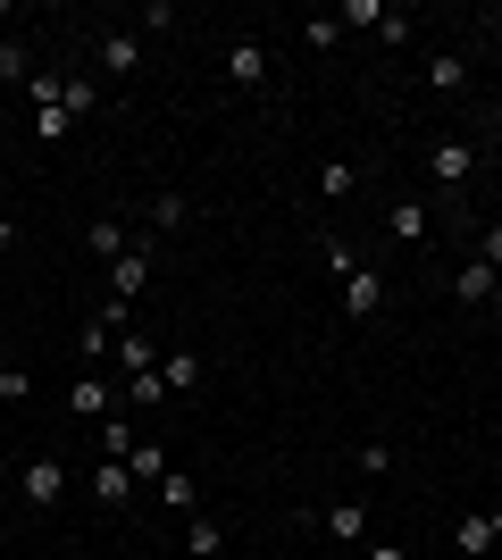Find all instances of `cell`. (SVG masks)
<instances>
[{"label": "cell", "mask_w": 502, "mask_h": 560, "mask_svg": "<svg viewBox=\"0 0 502 560\" xmlns=\"http://www.w3.org/2000/svg\"><path fill=\"white\" fill-rule=\"evenodd\" d=\"M486 527H494V544H502V502H494V511H486Z\"/></svg>", "instance_id": "34"}, {"label": "cell", "mask_w": 502, "mask_h": 560, "mask_svg": "<svg viewBox=\"0 0 502 560\" xmlns=\"http://www.w3.org/2000/svg\"><path fill=\"white\" fill-rule=\"evenodd\" d=\"M176 536H185V560H218L226 552V518L192 511V518H176Z\"/></svg>", "instance_id": "18"}, {"label": "cell", "mask_w": 502, "mask_h": 560, "mask_svg": "<svg viewBox=\"0 0 502 560\" xmlns=\"http://www.w3.org/2000/svg\"><path fill=\"white\" fill-rule=\"evenodd\" d=\"M360 560H410V544H394V536L377 544V536H369V544H360Z\"/></svg>", "instance_id": "32"}, {"label": "cell", "mask_w": 502, "mask_h": 560, "mask_svg": "<svg viewBox=\"0 0 502 560\" xmlns=\"http://www.w3.org/2000/svg\"><path fill=\"white\" fill-rule=\"evenodd\" d=\"M419 93H428V101H460V93H469V50H453V43L419 50Z\"/></svg>", "instance_id": "8"}, {"label": "cell", "mask_w": 502, "mask_h": 560, "mask_svg": "<svg viewBox=\"0 0 502 560\" xmlns=\"http://www.w3.org/2000/svg\"><path fill=\"white\" fill-rule=\"evenodd\" d=\"M135 226H143V234H160V243H167V234H185V226H192V192H176V185H167V192H151Z\"/></svg>", "instance_id": "15"}, {"label": "cell", "mask_w": 502, "mask_h": 560, "mask_svg": "<svg viewBox=\"0 0 502 560\" xmlns=\"http://www.w3.org/2000/svg\"><path fill=\"white\" fill-rule=\"evenodd\" d=\"M385 293H394V284H385V268H369V259H360L352 277L335 284V310H343V318L360 327V318H377V310H385Z\"/></svg>", "instance_id": "10"}, {"label": "cell", "mask_w": 502, "mask_h": 560, "mask_svg": "<svg viewBox=\"0 0 502 560\" xmlns=\"http://www.w3.org/2000/svg\"><path fill=\"white\" fill-rule=\"evenodd\" d=\"M126 468H135V486H160V477H167V468H176V452H167V435H143V444H135V452H126Z\"/></svg>", "instance_id": "21"}, {"label": "cell", "mask_w": 502, "mask_h": 560, "mask_svg": "<svg viewBox=\"0 0 502 560\" xmlns=\"http://www.w3.org/2000/svg\"><path fill=\"white\" fill-rule=\"evenodd\" d=\"M9 486H17L25 511H59V502L75 493V477H68V460H59V452H25V460L9 468Z\"/></svg>", "instance_id": "4"}, {"label": "cell", "mask_w": 502, "mask_h": 560, "mask_svg": "<svg viewBox=\"0 0 502 560\" xmlns=\"http://www.w3.org/2000/svg\"><path fill=\"white\" fill-rule=\"evenodd\" d=\"M84 50H93V75L109 84V101H126V84L151 75V43L135 34V25H109V34H93Z\"/></svg>", "instance_id": "2"}, {"label": "cell", "mask_w": 502, "mask_h": 560, "mask_svg": "<svg viewBox=\"0 0 502 560\" xmlns=\"http://www.w3.org/2000/svg\"><path fill=\"white\" fill-rule=\"evenodd\" d=\"M151 277H160V234H143V226H135V252H126L118 268H109V302H118V310H135V293H143Z\"/></svg>", "instance_id": "6"}, {"label": "cell", "mask_w": 502, "mask_h": 560, "mask_svg": "<svg viewBox=\"0 0 502 560\" xmlns=\"http://www.w3.org/2000/svg\"><path fill=\"white\" fill-rule=\"evenodd\" d=\"M34 75H43V50H34V34H0V93L17 101Z\"/></svg>", "instance_id": "13"}, {"label": "cell", "mask_w": 502, "mask_h": 560, "mask_svg": "<svg viewBox=\"0 0 502 560\" xmlns=\"http://www.w3.org/2000/svg\"><path fill=\"white\" fill-rule=\"evenodd\" d=\"M352 468H360V477H394V444H360Z\"/></svg>", "instance_id": "31"}, {"label": "cell", "mask_w": 502, "mask_h": 560, "mask_svg": "<svg viewBox=\"0 0 502 560\" xmlns=\"http://www.w3.org/2000/svg\"><path fill=\"white\" fill-rule=\"evenodd\" d=\"M377 43H385V50H410V43H419V18H410L402 0H394V18H385V34H377Z\"/></svg>", "instance_id": "29"}, {"label": "cell", "mask_w": 502, "mask_h": 560, "mask_svg": "<svg viewBox=\"0 0 502 560\" xmlns=\"http://www.w3.org/2000/svg\"><path fill=\"white\" fill-rule=\"evenodd\" d=\"M469 234H478V252H469V259H486V268L502 277V218H486V226H469Z\"/></svg>", "instance_id": "30"}, {"label": "cell", "mask_w": 502, "mask_h": 560, "mask_svg": "<svg viewBox=\"0 0 502 560\" xmlns=\"http://www.w3.org/2000/svg\"><path fill=\"white\" fill-rule=\"evenodd\" d=\"M453 302L460 310H502V277L486 268V259H460L453 268Z\"/></svg>", "instance_id": "14"}, {"label": "cell", "mask_w": 502, "mask_h": 560, "mask_svg": "<svg viewBox=\"0 0 502 560\" xmlns=\"http://www.w3.org/2000/svg\"><path fill=\"white\" fill-rule=\"evenodd\" d=\"M385 18H394V0H335V25H343V34H385Z\"/></svg>", "instance_id": "24"}, {"label": "cell", "mask_w": 502, "mask_h": 560, "mask_svg": "<svg viewBox=\"0 0 502 560\" xmlns=\"http://www.w3.org/2000/svg\"><path fill=\"white\" fill-rule=\"evenodd\" d=\"M151 502H160L167 518H192V511H201V486H192V468H167L160 486H151Z\"/></svg>", "instance_id": "20"}, {"label": "cell", "mask_w": 502, "mask_h": 560, "mask_svg": "<svg viewBox=\"0 0 502 560\" xmlns=\"http://www.w3.org/2000/svg\"><path fill=\"white\" fill-rule=\"evenodd\" d=\"M34 401V369L25 360H0V410H25Z\"/></svg>", "instance_id": "26"}, {"label": "cell", "mask_w": 502, "mask_h": 560, "mask_svg": "<svg viewBox=\"0 0 502 560\" xmlns=\"http://www.w3.org/2000/svg\"><path fill=\"white\" fill-rule=\"evenodd\" d=\"M25 126H34V142H43V151H68V142L84 135V126H75V117L59 109V101H43V109H25Z\"/></svg>", "instance_id": "19"}, {"label": "cell", "mask_w": 502, "mask_h": 560, "mask_svg": "<svg viewBox=\"0 0 502 560\" xmlns=\"http://www.w3.org/2000/svg\"><path fill=\"white\" fill-rule=\"evenodd\" d=\"M109 351H118V376H151V369H160V351H167V343L143 327V318H135V327H126Z\"/></svg>", "instance_id": "16"}, {"label": "cell", "mask_w": 502, "mask_h": 560, "mask_svg": "<svg viewBox=\"0 0 502 560\" xmlns=\"http://www.w3.org/2000/svg\"><path fill=\"white\" fill-rule=\"evenodd\" d=\"M218 68H226V84H235L243 101H277L285 93V84H277V50L260 43V34H226V43H218Z\"/></svg>", "instance_id": "1"}, {"label": "cell", "mask_w": 502, "mask_h": 560, "mask_svg": "<svg viewBox=\"0 0 502 560\" xmlns=\"http://www.w3.org/2000/svg\"><path fill=\"white\" fill-rule=\"evenodd\" d=\"M494 318H502V310H494Z\"/></svg>", "instance_id": "35"}, {"label": "cell", "mask_w": 502, "mask_h": 560, "mask_svg": "<svg viewBox=\"0 0 502 560\" xmlns=\"http://www.w3.org/2000/svg\"><path fill=\"white\" fill-rule=\"evenodd\" d=\"M335 43H343V25H335V9H311V18H302V50H318V59H327Z\"/></svg>", "instance_id": "27"}, {"label": "cell", "mask_w": 502, "mask_h": 560, "mask_svg": "<svg viewBox=\"0 0 502 560\" xmlns=\"http://www.w3.org/2000/svg\"><path fill=\"white\" fill-rule=\"evenodd\" d=\"M453 552H460V560H486V552H494V527H486V511H460V518H453Z\"/></svg>", "instance_id": "23"}, {"label": "cell", "mask_w": 502, "mask_h": 560, "mask_svg": "<svg viewBox=\"0 0 502 560\" xmlns=\"http://www.w3.org/2000/svg\"><path fill=\"white\" fill-rule=\"evenodd\" d=\"M160 385H167V401H192L201 385H210V360H201L192 343H167L160 351Z\"/></svg>", "instance_id": "11"}, {"label": "cell", "mask_w": 502, "mask_h": 560, "mask_svg": "<svg viewBox=\"0 0 502 560\" xmlns=\"http://www.w3.org/2000/svg\"><path fill=\"white\" fill-rule=\"evenodd\" d=\"M109 410H126V394L109 385V369H75L68 376V419H84V427H101Z\"/></svg>", "instance_id": "7"}, {"label": "cell", "mask_w": 502, "mask_h": 560, "mask_svg": "<svg viewBox=\"0 0 502 560\" xmlns=\"http://www.w3.org/2000/svg\"><path fill=\"white\" fill-rule=\"evenodd\" d=\"M84 252H93L101 268H118V259L135 252V218H93V226H84Z\"/></svg>", "instance_id": "17"}, {"label": "cell", "mask_w": 502, "mask_h": 560, "mask_svg": "<svg viewBox=\"0 0 502 560\" xmlns=\"http://www.w3.org/2000/svg\"><path fill=\"white\" fill-rule=\"evenodd\" d=\"M419 167H428V192L444 201V210H453L460 192H469V176H478V142H469V135H435Z\"/></svg>", "instance_id": "3"}, {"label": "cell", "mask_w": 502, "mask_h": 560, "mask_svg": "<svg viewBox=\"0 0 502 560\" xmlns=\"http://www.w3.org/2000/svg\"><path fill=\"white\" fill-rule=\"evenodd\" d=\"M135 34H143V43H167V34H185L176 0H143V9H135Z\"/></svg>", "instance_id": "25"}, {"label": "cell", "mask_w": 502, "mask_h": 560, "mask_svg": "<svg viewBox=\"0 0 502 560\" xmlns=\"http://www.w3.org/2000/svg\"><path fill=\"white\" fill-rule=\"evenodd\" d=\"M17 243H25V226H17L9 210H0V252H17Z\"/></svg>", "instance_id": "33"}, {"label": "cell", "mask_w": 502, "mask_h": 560, "mask_svg": "<svg viewBox=\"0 0 502 560\" xmlns=\"http://www.w3.org/2000/svg\"><path fill=\"white\" fill-rule=\"evenodd\" d=\"M352 192H360V160H318V201L327 210H343Z\"/></svg>", "instance_id": "22"}, {"label": "cell", "mask_w": 502, "mask_h": 560, "mask_svg": "<svg viewBox=\"0 0 502 560\" xmlns=\"http://www.w3.org/2000/svg\"><path fill=\"white\" fill-rule=\"evenodd\" d=\"M385 234L402 243V252H419L435 234V201H419V192H402V201H385Z\"/></svg>", "instance_id": "12"}, {"label": "cell", "mask_w": 502, "mask_h": 560, "mask_svg": "<svg viewBox=\"0 0 502 560\" xmlns=\"http://www.w3.org/2000/svg\"><path fill=\"white\" fill-rule=\"evenodd\" d=\"M302 527H318V536L327 544H343V552H360V544H369V502H327V511H302Z\"/></svg>", "instance_id": "9"}, {"label": "cell", "mask_w": 502, "mask_h": 560, "mask_svg": "<svg viewBox=\"0 0 502 560\" xmlns=\"http://www.w3.org/2000/svg\"><path fill=\"white\" fill-rule=\"evenodd\" d=\"M318 268H327V277L343 284V277H352V268H360V252H352V243H343V234H318Z\"/></svg>", "instance_id": "28"}, {"label": "cell", "mask_w": 502, "mask_h": 560, "mask_svg": "<svg viewBox=\"0 0 502 560\" xmlns=\"http://www.w3.org/2000/svg\"><path fill=\"white\" fill-rule=\"evenodd\" d=\"M84 493H93V511H109V518H126V511H135V502H151V493L135 486V468H126V460H109V452H101V460H93V477H84Z\"/></svg>", "instance_id": "5"}]
</instances>
